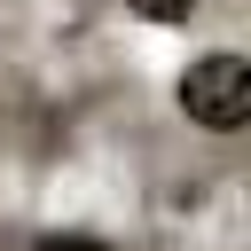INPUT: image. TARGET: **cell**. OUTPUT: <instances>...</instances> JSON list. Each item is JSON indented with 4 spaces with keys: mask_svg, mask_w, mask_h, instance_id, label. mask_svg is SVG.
I'll return each mask as SVG.
<instances>
[{
    "mask_svg": "<svg viewBox=\"0 0 251 251\" xmlns=\"http://www.w3.org/2000/svg\"><path fill=\"white\" fill-rule=\"evenodd\" d=\"M173 102H180V118H188L196 133L227 141V133H243V126H251V63H243L235 47H204V55L180 71Z\"/></svg>",
    "mask_w": 251,
    "mask_h": 251,
    "instance_id": "6da1fadb",
    "label": "cell"
},
{
    "mask_svg": "<svg viewBox=\"0 0 251 251\" xmlns=\"http://www.w3.org/2000/svg\"><path fill=\"white\" fill-rule=\"evenodd\" d=\"M204 8H212V0H126V16H141V24H157V31H188Z\"/></svg>",
    "mask_w": 251,
    "mask_h": 251,
    "instance_id": "7a4b0ae2",
    "label": "cell"
},
{
    "mask_svg": "<svg viewBox=\"0 0 251 251\" xmlns=\"http://www.w3.org/2000/svg\"><path fill=\"white\" fill-rule=\"evenodd\" d=\"M39 251H102V243H94V235H47Z\"/></svg>",
    "mask_w": 251,
    "mask_h": 251,
    "instance_id": "3957f363",
    "label": "cell"
}]
</instances>
